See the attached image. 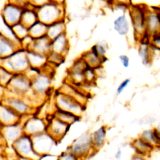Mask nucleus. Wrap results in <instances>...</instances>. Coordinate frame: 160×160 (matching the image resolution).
Returning a JSON list of instances; mask_svg holds the SVG:
<instances>
[{"mask_svg": "<svg viewBox=\"0 0 160 160\" xmlns=\"http://www.w3.org/2000/svg\"><path fill=\"white\" fill-rule=\"evenodd\" d=\"M61 159H78V156L75 155L71 151L64 152L63 154H61V156L59 157Z\"/></svg>", "mask_w": 160, "mask_h": 160, "instance_id": "c85d7f7f", "label": "nucleus"}, {"mask_svg": "<svg viewBox=\"0 0 160 160\" xmlns=\"http://www.w3.org/2000/svg\"><path fill=\"white\" fill-rule=\"evenodd\" d=\"M139 137L147 142L152 145L155 148H160V142L156 138L154 129L143 131Z\"/></svg>", "mask_w": 160, "mask_h": 160, "instance_id": "393cba45", "label": "nucleus"}, {"mask_svg": "<svg viewBox=\"0 0 160 160\" xmlns=\"http://www.w3.org/2000/svg\"><path fill=\"white\" fill-rule=\"evenodd\" d=\"M46 125L41 119L32 118L24 123L23 129L26 134L32 136L42 132L44 129H46Z\"/></svg>", "mask_w": 160, "mask_h": 160, "instance_id": "9b49d317", "label": "nucleus"}, {"mask_svg": "<svg viewBox=\"0 0 160 160\" xmlns=\"http://www.w3.org/2000/svg\"><path fill=\"white\" fill-rule=\"evenodd\" d=\"M114 29L120 35H126L129 30V24L126 16L123 14L119 16L113 22Z\"/></svg>", "mask_w": 160, "mask_h": 160, "instance_id": "aec40b11", "label": "nucleus"}, {"mask_svg": "<svg viewBox=\"0 0 160 160\" xmlns=\"http://www.w3.org/2000/svg\"><path fill=\"white\" fill-rule=\"evenodd\" d=\"M1 58H4L6 63L9 66L10 71L15 72V73L23 72L30 64L28 55L23 50H17L12 54L6 57H1Z\"/></svg>", "mask_w": 160, "mask_h": 160, "instance_id": "7ed1b4c3", "label": "nucleus"}, {"mask_svg": "<svg viewBox=\"0 0 160 160\" xmlns=\"http://www.w3.org/2000/svg\"><path fill=\"white\" fill-rule=\"evenodd\" d=\"M21 131V128L16 123L4 125V139L6 138L8 142H14L18 138L22 136Z\"/></svg>", "mask_w": 160, "mask_h": 160, "instance_id": "dca6fc26", "label": "nucleus"}, {"mask_svg": "<svg viewBox=\"0 0 160 160\" xmlns=\"http://www.w3.org/2000/svg\"><path fill=\"white\" fill-rule=\"evenodd\" d=\"M23 8L8 1L1 10V17L4 22L12 26L20 22Z\"/></svg>", "mask_w": 160, "mask_h": 160, "instance_id": "20e7f679", "label": "nucleus"}, {"mask_svg": "<svg viewBox=\"0 0 160 160\" xmlns=\"http://www.w3.org/2000/svg\"><path fill=\"white\" fill-rule=\"evenodd\" d=\"M132 146L135 149L136 153L143 157L149 155L151 152L156 149L152 145L147 142L140 137L132 141Z\"/></svg>", "mask_w": 160, "mask_h": 160, "instance_id": "2eb2a0df", "label": "nucleus"}, {"mask_svg": "<svg viewBox=\"0 0 160 160\" xmlns=\"http://www.w3.org/2000/svg\"><path fill=\"white\" fill-rule=\"evenodd\" d=\"M28 1L29 4L31 5L35 8H37L48 2L49 1H50V0H28Z\"/></svg>", "mask_w": 160, "mask_h": 160, "instance_id": "bb28decb", "label": "nucleus"}, {"mask_svg": "<svg viewBox=\"0 0 160 160\" xmlns=\"http://www.w3.org/2000/svg\"><path fill=\"white\" fill-rule=\"evenodd\" d=\"M95 47H96V49L98 53L99 54V55L101 58H104V54L106 53V49L104 48V46H102V45H95Z\"/></svg>", "mask_w": 160, "mask_h": 160, "instance_id": "2f4dec72", "label": "nucleus"}, {"mask_svg": "<svg viewBox=\"0 0 160 160\" xmlns=\"http://www.w3.org/2000/svg\"><path fill=\"white\" fill-rule=\"evenodd\" d=\"M7 105L13 108L20 114L23 113H27L29 111V106L26 104L23 101L19 99L11 98L8 99Z\"/></svg>", "mask_w": 160, "mask_h": 160, "instance_id": "b1692460", "label": "nucleus"}, {"mask_svg": "<svg viewBox=\"0 0 160 160\" xmlns=\"http://www.w3.org/2000/svg\"><path fill=\"white\" fill-rule=\"evenodd\" d=\"M121 149H119L118 151V152H117V153H116V158H118V159H119V158H121Z\"/></svg>", "mask_w": 160, "mask_h": 160, "instance_id": "72a5a7b5", "label": "nucleus"}, {"mask_svg": "<svg viewBox=\"0 0 160 160\" xmlns=\"http://www.w3.org/2000/svg\"><path fill=\"white\" fill-rule=\"evenodd\" d=\"M106 137V128L104 126H102L97 131L94 132L92 135V145L94 149H98L101 148L104 142Z\"/></svg>", "mask_w": 160, "mask_h": 160, "instance_id": "5701e85b", "label": "nucleus"}, {"mask_svg": "<svg viewBox=\"0 0 160 160\" xmlns=\"http://www.w3.org/2000/svg\"><path fill=\"white\" fill-rule=\"evenodd\" d=\"M39 20L50 24L55 21L64 19V4L49 1L36 8Z\"/></svg>", "mask_w": 160, "mask_h": 160, "instance_id": "f257e3e1", "label": "nucleus"}, {"mask_svg": "<svg viewBox=\"0 0 160 160\" xmlns=\"http://www.w3.org/2000/svg\"><path fill=\"white\" fill-rule=\"evenodd\" d=\"M151 42L160 49V34L152 36Z\"/></svg>", "mask_w": 160, "mask_h": 160, "instance_id": "473e14b6", "label": "nucleus"}, {"mask_svg": "<svg viewBox=\"0 0 160 160\" xmlns=\"http://www.w3.org/2000/svg\"><path fill=\"white\" fill-rule=\"evenodd\" d=\"M152 42L151 41L140 40L138 52L144 66L150 64L152 58Z\"/></svg>", "mask_w": 160, "mask_h": 160, "instance_id": "ddd939ff", "label": "nucleus"}, {"mask_svg": "<svg viewBox=\"0 0 160 160\" xmlns=\"http://www.w3.org/2000/svg\"><path fill=\"white\" fill-rule=\"evenodd\" d=\"M17 38L21 40L29 34L28 27L22 24L21 21L11 26Z\"/></svg>", "mask_w": 160, "mask_h": 160, "instance_id": "a878e982", "label": "nucleus"}, {"mask_svg": "<svg viewBox=\"0 0 160 160\" xmlns=\"http://www.w3.org/2000/svg\"><path fill=\"white\" fill-rule=\"evenodd\" d=\"M51 1H54L56 2H58V3H61V4H64L65 1L66 0H50Z\"/></svg>", "mask_w": 160, "mask_h": 160, "instance_id": "f704fd0d", "label": "nucleus"}, {"mask_svg": "<svg viewBox=\"0 0 160 160\" xmlns=\"http://www.w3.org/2000/svg\"><path fill=\"white\" fill-rule=\"evenodd\" d=\"M13 146L17 154L24 156V158L31 155H39L34 150L31 136L26 133L18 138L13 142Z\"/></svg>", "mask_w": 160, "mask_h": 160, "instance_id": "39448f33", "label": "nucleus"}, {"mask_svg": "<svg viewBox=\"0 0 160 160\" xmlns=\"http://www.w3.org/2000/svg\"><path fill=\"white\" fill-rule=\"evenodd\" d=\"M49 83V79L44 75H39L33 81H31L32 87L38 92H44Z\"/></svg>", "mask_w": 160, "mask_h": 160, "instance_id": "4be33fe9", "label": "nucleus"}, {"mask_svg": "<svg viewBox=\"0 0 160 160\" xmlns=\"http://www.w3.org/2000/svg\"><path fill=\"white\" fill-rule=\"evenodd\" d=\"M131 80L130 79H126L125 80H124L120 84L119 86H118V89H117V94H120L122 91L124 89V88L129 84V83L130 82Z\"/></svg>", "mask_w": 160, "mask_h": 160, "instance_id": "c756f323", "label": "nucleus"}, {"mask_svg": "<svg viewBox=\"0 0 160 160\" xmlns=\"http://www.w3.org/2000/svg\"><path fill=\"white\" fill-rule=\"evenodd\" d=\"M67 42L65 32L59 34L51 41V51L62 54V53L66 51Z\"/></svg>", "mask_w": 160, "mask_h": 160, "instance_id": "412c9836", "label": "nucleus"}, {"mask_svg": "<svg viewBox=\"0 0 160 160\" xmlns=\"http://www.w3.org/2000/svg\"><path fill=\"white\" fill-rule=\"evenodd\" d=\"M51 119V122L48 126V132L54 139H61L68 131L70 124L63 121L58 117Z\"/></svg>", "mask_w": 160, "mask_h": 160, "instance_id": "1a4fd4ad", "label": "nucleus"}, {"mask_svg": "<svg viewBox=\"0 0 160 160\" xmlns=\"http://www.w3.org/2000/svg\"><path fill=\"white\" fill-rule=\"evenodd\" d=\"M15 42L9 38L3 35H1V57L8 56L17 50H15Z\"/></svg>", "mask_w": 160, "mask_h": 160, "instance_id": "f3484780", "label": "nucleus"}, {"mask_svg": "<svg viewBox=\"0 0 160 160\" xmlns=\"http://www.w3.org/2000/svg\"><path fill=\"white\" fill-rule=\"evenodd\" d=\"M21 114L8 105H1V117L4 125L16 123Z\"/></svg>", "mask_w": 160, "mask_h": 160, "instance_id": "f8f14e48", "label": "nucleus"}, {"mask_svg": "<svg viewBox=\"0 0 160 160\" xmlns=\"http://www.w3.org/2000/svg\"><path fill=\"white\" fill-rule=\"evenodd\" d=\"M57 100L58 102V105H57L58 107L62 109L70 111L73 113L78 110H81L80 102L69 94L65 93L59 94L58 96Z\"/></svg>", "mask_w": 160, "mask_h": 160, "instance_id": "6e6552de", "label": "nucleus"}, {"mask_svg": "<svg viewBox=\"0 0 160 160\" xmlns=\"http://www.w3.org/2000/svg\"><path fill=\"white\" fill-rule=\"evenodd\" d=\"M119 59L124 68H128L129 65V59L126 55H121L119 56Z\"/></svg>", "mask_w": 160, "mask_h": 160, "instance_id": "7c9ffc66", "label": "nucleus"}, {"mask_svg": "<svg viewBox=\"0 0 160 160\" xmlns=\"http://www.w3.org/2000/svg\"><path fill=\"white\" fill-rule=\"evenodd\" d=\"M48 24L38 20L28 28L29 34L33 38H36L47 34Z\"/></svg>", "mask_w": 160, "mask_h": 160, "instance_id": "a211bd4d", "label": "nucleus"}, {"mask_svg": "<svg viewBox=\"0 0 160 160\" xmlns=\"http://www.w3.org/2000/svg\"><path fill=\"white\" fill-rule=\"evenodd\" d=\"M91 147H93L92 136L84 134L74 141L70 149L78 158H80L86 154Z\"/></svg>", "mask_w": 160, "mask_h": 160, "instance_id": "423d86ee", "label": "nucleus"}, {"mask_svg": "<svg viewBox=\"0 0 160 160\" xmlns=\"http://www.w3.org/2000/svg\"><path fill=\"white\" fill-rule=\"evenodd\" d=\"M38 20L39 19L36 8L28 4L23 8L21 22L29 28Z\"/></svg>", "mask_w": 160, "mask_h": 160, "instance_id": "4468645a", "label": "nucleus"}, {"mask_svg": "<svg viewBox=\"0 0 160 160\" xmlns=\"http://www.w3.org/2000/svg\"><path fill=\"white\" fill-rule=\"evenodd\" d=\"M6 85L11 86L15 92L19 93L26 92L32 87L31 81L22 72H16V75H12Z\"/></svg>", "mask_w": 160, "mask_h": 160, "instance_id": "0eeeda50", "label": "nucleus"}, {"mask_svg": "<svg viewBox=\"0 0 160 160\" xmlns=\"http://www.w3.org/2000/svg\"><path fill=\"white\" fill-rule=\"evenodd\" d=\"M65 28L64 19L58 20L48 25L47 34L51 39H52L59 34L64 32Z\"/></svg>", "mask_w": 160, "mask_h": 160, "instance_id": "6ab92c4d", "label": "nucleus"}, {"mask_svg": "<svg viewBox=\"0 0 160 160\" xmlns=\"http://www.w3.org/2000/svg\"><path fill=\"white\" fill-rule=\"evenodd\" d=\"M115 5H121L128 8L132 4V0H110Z\"/></svg>", "mask_w": 160, "mask_h": 160, "instance_id": "cd10ccee", "label": "nucleus"}, {"mask_svg": "<svg viewBox=\"0 0 160 160\" xmlns=\"http://www.w3.org/2000/svg\"><path fill=\"white\" fill-rule=\"evenodd\" d=\"M148 8L142 4H131L129 8V16L134 32L141 38L146 32V19Z\"/></svg>", "mask_w": 160, "mask_h": 160, "instance_id": "f03ea898", "label": "nucleus"}, {"mask_svg": "<svg viewBox=\"0 0 160 160\" xmlns=\"http://www.w3.org/2000/svg\"><path fill=\"white\" fill-rule=\"evenodd\" d=\"M33 136L35 138V139H32L33 146L37 152L40 151L46 152L51 149L54 138L49 134H42L40 132Z\"/></svg>", "mask_w": 160, "mask_h": 160, "instance_id": "9d476101", "label": "nucleus"}]
</instances>
